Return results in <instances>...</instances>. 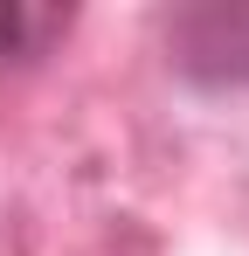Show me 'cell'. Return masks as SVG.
I'll return each mask as SVG.
<instances>
[{"instance_id": "obj_1", "label": "cell", "mask_w": 249, "mask_h": 256, "mask_svg": "<svg viewBox=\"0 0 249 256\" xmlns=\"http://www.w3.org/2000/svg\"><path fill=\"white\" fill-rule=\"evenodd\" d=\"M166 70L180 84L228 97L249 90V0H187L160 21Z\"/></svg>"}, {"instance_id": "obj_2", "label": "cell", "mask_w": 249, "mask_h": 256, "mask_svg": "<svg viewBox=\"0 0 249 256\" xmlns=\"http://www.w3.org/2000/svg\"><path fill=\"white\" fill-rule=\"evenodd\" d=\"M70 28H76V7H56V0H0V84L42 70L56 48L70 42Z\"/></svg>"}]
</instances>
